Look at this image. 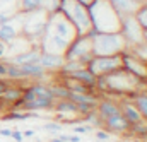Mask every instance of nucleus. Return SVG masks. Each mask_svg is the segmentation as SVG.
<instances>
[{"label": "nucleus", "mask_w": 147, "mask_h": 142, "mask_svg": "<svg viewBox=\"0 0 147 142\" xmlns=\"http://www.w3.org/2000/svg\"><path fill=\"white\" fill-rule=\"evenodd\" d=\"M87 9L92 28L98 33H120L121 16L111 7L108 0H92Z\"/></svg>", "instance_id": "nucleus-1"}, {"label": "nucleus", "mask_w": 147, "mask_h": 142, "mask_svg": "<svg viewBox=\"0 0 147 142\" xmlns=\"http://www.w3.org/2000/svg\"><path fill=\"white\" fill-rule=\"evenodd\" d=\"M57 10L74 26L77 36L87 34V31L92 28L87 5H84L77 0H58Z\"/></svg>", "instance_id": "nucleus-2"}, {"label": "nucleus", "mask_w": 147, "mask_h": 142, "mask_svg": "<svg viewBox=\"0 0 147 142\" xmlns=\"http://www.w3.org/2000/svg\"><path fill=\"white\" fill-rule=\"evenodd\" d=\"M92 43V55L94 57H111L121 55L128 50L121 33H98L91 39Z\"/></svg>", "instance_id": "nucleus-3"}, {"label": "nucleus", "mask_w": 147, "mask_h": 142, "mask_svg": "<svg viewBox=\"0 0 147 142\" xmlns=\"http://www.w3.org/2000/svg\"><path fill=\"white\" fill-rule=\"evenodd\" d=\"M29 89L34 94V101L22 105V111H41V110L50 111V110H53V105L57 99H55L50 86H46L43 82H34L29 86Z\"/></svg>", "instance_id": "nucleus-4"}, {"label": "nucleus", "mask_w": 147, "mask_h": 142, "mask_svg": "<svg viewBox=\"0 0 147 142\" xmlns=\"http://www.w3.org/2000/svg\"><path fill=\"white\" fill-rule=\"evenodd\" d=\"M92 57H94L92 55V43H91V38H87L86 34L75 36L63 53V60H77V62L84 64L86 67Z\"/></svg>", "instance_id": "nucleus-5"}, {"label": "nucleus", "mask_w": 147, "mask_h": 142, "mask_svg": "<svg viewBox=\"0 0 147 142\" xmlns=\"http://www.w3.org/2000/svg\"><path fill=\"white\" fill-rule=\"evenodd\" d=\"M45 31H48V33H53V34H58L62 36L63 39H67L69 43L72 41L74 38L77 36L75 33V29H74V26L58 12V10H55V12H50L48 14V21H46V29Z\"/></svg>", "instance_id": "nucleus-6"}, {"label": "nucleus", "mask_w": 147, "mask_h": 142, "mask_svg": "<svg viewBox=\"0 0 147 142\" xmlns=\"http://www.w3.org/2000/svg\"><path fill=\"white\" fill-rule=\"evenodd\" d=\"M87 69L92 72V75L101 77L108 75L111 72L121 69V55H111V57H92L87 64Z\"/></svg>", "instance_id": "nucleus-7"}, {"label": "nucleus", "mask_w": 147, "mask_h": 142, "mask_svg": "<svg viewBox=\"0 0 147 142\" xmlns=\"http://www.w3.org/2000/svg\"><path fill=\"white\" fill-rule=\"evenodd\" d=\"M120 33H121L128 48H134V46L142 43V28L139 26V22L135 21L134 16H123L121 17Z\"/></svg>", "instance_id": "nucleus-8"}, {"label": "nucleus", "mask_w": 147, "mask_h": 142, "mask_svg": "<svg viewBox=\"0 0 147 142\" xmlns=\"http://www.w3.org/2000/svg\"><path fill=\"white\" fill-rule=\"evenodd\" d=\"M121 67L128 74H132L134 77H137L139 80L144 82V79L147 77V65L144 60H140L139 57H135L134 53H130L128 50H125L121 53Z\"/></svg>", "instance_id": "nucleus-9"}, {"label": "nucleus", "mask_w": 147, "mask_h": 142, "mask_svg": "<svg viewBox=\"0 0 147 142\" xmlns=\"http://www.w3.org/2000/svg\"><path fill=\"white\" fill-rule=\"evenodd\" d=\"M101 127H103L106 132H110V134H123V135H127V132L130 130V123L123 118L121 113L106 118Z\"/></svg>", "instance_id": "nucleus-10"}, {"label": "nucleus", "mask_w": 147, "mask_h": 142, "mask_svg": "<svg viewBox=\"0 0 147 142\" xmlns=\"http://www.w3.org/2000/svg\"><path fill=\"white\" fill-rule=\"evenodd\" d=\"M96 111H98L101 122H105L106 118H110L113 115H118L120 113V101L118 99H113V98H99V103L96 106Z\"/></svg>", "instance_id": "nucleus-11"}, {"label": "nucleus", "mask_w": 147, "mask_h": 142, "mask_svg": "<svg viewBox=\"0 0 147 142\" xmlns=\"http://www.w3.org/2000/svg\"><path fill=\"white\" fill-rule=\"evenodd\" d=\"M63 55H57V53H48V51H41L39 55V65L46 72H58L60 67L63 65Z\"/></svg>", "instance_id": "nucleus-12"}, {"label": "nucleus", "mask_w": 147, "mask_h": 142, "mask_svg": "<svg viewBox=\"0 0 147 142\" xmlns=\"http://www.w3.org/2000/svg\"><path fill=\"white\" fill-rule=\"evenodd\" d=\"M120 113L123 115V118H125L130 125H135V123H139V122L144 120L142 115L139 113V110L135 108V105L132 103V99H127V98H123V99L120 101Z\"/></svg>", "instance_id": "nucleus-13"}, {"label": "nucleus", "mask_w": 147, "mask_h": 142, "mask_svg": "<svg viewBox=\"0 0 147 142\" xmlns=\"http://www.w3.org/2000/svg\"><path fill=\"white\" fill-rule=\"evenodd\" d=\"M39 55H41V50H39V46H36V48H31V50H26V51H21V53L14 55L9 62H12V64H16V65L38 64V62H39Z\"/></svg>", "instance_id": "nucleus-14"}, {"label": "nucleus", "mask_w": 147, "mask_h": 142, "mask_svg": "<svg viewBox=\"0 0 147 142\" xmlns=\"http://www.w3.org/2000/svg\"><path fill=\"white\" fill-rule=\"evenodd\" d=\"M111 7L123 17V16H134L135 10L140 7L139 0H108Z\"/></svg>", "instance_id": "nucleus-15"}, {"label": "nucleus", "mask_w": 147, "mask_h": 142, "mask_svg": "<svg viewBox=\"0 0 147 142\" xmlns=\"http://www.w3.org/2000/svg\"><path fill=\"white\" fill-rule=\"evenodd\" d=\"M62 77H70L74 80H79L80 84H84V86H87V87H91V89H94V86H96V75H92V72L89 70L87 67L79 69V70H74V72H70L69 75H62ZM94 91H96V89H94Z\"/></svg>", "instance_id": "nucleus-16"}, {"label": "nucleus", "mask_w": 147, "mask_h": 142, "mask_svg": "<svg viewBox=\"0 0 147 142\" xmlns=\"http://www.w3.org/2000/svg\"><path fill=\"white\" fill-rule=\"evenodd\" d=\"M22 93H24V87H19V86H7L2 93H0V103H5V105H14L17 103L21 98H22Z\"/></svg>", "instance_id": "nucleus-17"}, {"label": "nucleus", "mask_w": 147, "mask_h": 142, "mask_svg": "<svg viewBox=\"0 0 147 142\" xmlns=\"http://www.w3.org/2000/svg\"><path fill=\"white\" fill-rule=\"evenodd\" d=\"M38 113L36 111H17V110H10L9 113L2 115L3 122H24L29 118H36Z\"/></svg>", "instance_id": "nucleus-18"}, {"label": "nucleus", "mask_w": 147, "mask_h": 142, "mask_svg": "<svg viewBox=\"0 0 147 142\" xmlns=\"http://www.w3.org/2000/svg\"><path fill=\"white\" fill-rule=\"evenodd\" d=\"M17 36H19L17 29H16L10 22L0 26V43H3V45H12V43L17 39Z\"/></svg>", "instance_id": "nucleus-19"}, {"label": "nucleus", "mask_w": 147, "mask_h": 142, "mask_svg": "<svg viewBox=\"0 0 147 142\" xmlns=\"http://www.w3.org/2000/svg\"><path fill=\"white\" fill-rule=\"evenodd\" d=\"M22 72L26 75V79H34V80H41L48 72L45 70L39 64H28V65H21Z\"/></svg>", "instance_id": "nucleus-20"}, {"label": "nucleus", "mask_w": 147, "mask_h": 142, "mask_svg": "<svg viewBox=\"0 0 147 142\" xmlns=\"http://www.w3.org/2000/svg\"><path fill=\"white\" fill-rule=\"evenodd\" d=\"M132 103H134L135 108L139 110V113L142 115V118L147 120V91L146 89H140V91L132 98Z\"/></svg>", "instance_id": "nucleus-21"}, {"label": "nucleus", "mask_w": 147, "mask_h": 142, "mask_svg": "<svg viewBox=\"0 0 147 142\" xmlns=\"http://www.w3.org/2000/svg\"><path fill=\"white\" fill-rule=\"evenodd\" d=\"M53 110L58 111L60 115L70 113V115H77V116H79V113H77V105H75L74 101H70V99H57L55 105H53Z\"/></svg>", "instance_id": "nucleus-22"}, {"label": "nucleus", "mask_w": 147, "mask_h": 142, "mask_svg": "<svg viewBox=\"0 0 147 142\" xmlns=\"http://www.w3.org/2000/svg\"><path fill=\"white\" fill-rule=\"evenodd\" d=\"M43 3H45V0H21L19 12L21 14H31V12L41 10L43 9Z\"/></svg>", "instance_id": "nucleus-23"}, {"label": "nucleus", "mask_w": 147, "mask_h": 142, "mask_svg": "<svg viewBox=\"0 0 147 142\" xmlns=\"http://www.w3.org/2000/svg\"><path fill=\"white\" fill-rule=\"evenodd\" d=\"M7 64V79H12V80H24L26 75L22 72V67L21 65H16L12 62H5Z\"/></svg>", "instance_id": "nucleus-24"}, {"label": "nucleus", "mask_w": 147, "mask_h": 142, "mask_svg": "<svg viewBox=\"0 0 147 142\" xmlns=\"http://www.w3.org/2000/svg\"><path fill=\"white\" fill-rule=\"evenodd\" d=\"M134 17H135V21L139 22V26H140L142 29H147V2L140 3V7L135 10Z\"/></svg>", "instance_id": "nucleus-25"}, {"label": "nucleus", "mask_w": 147, "mask_h": 142, "mask_svg": "<svg viewBox=\"0 0 147 142\" xmlns=\"http://www.w3.org/2000/svg\"><path fill=\"white\" fill-rule=\"evenodd\" d=\"M50 89H51L55 99H69V96H70V91H69L62 82H57V84L50 86Z\"/></svg>", "instance_id": "nucleus-26"}, {"label": "nucleus", "mask_w": 147, "mask_h": 142, "mask_svg": "<svg viewBox=\"0 0 147 142\" xmlns=\"http://www.w3.org/2000/svg\"><path fill=\"white\" fill-rule=\"evenodd\" d=\"M80 118H82V122H86V123H87V125H91L92 128H99V127H101V123H103L96 110H92V111L86 113V115H84V116H80Z\"/></svg>", "instance_id": "nucleus-27"}, {"label": "nucleus", "mask_w": 147, "mask_h": 142, "mask_svg": "<svg viewBox=\"0 0 147 142\" xmlns=\"http://www.w3.org/2000/svg\"><path fill=\"white\" fill-rule=\"evenodd\" d=\"M43 130H48V132H53V134H58L62 130V123L60 122H48L43 125Z\"/></svg>", "instance_id": "nucleus-28"}, {"label": "nucleus", "mask_w": 147, "mask_h": 142, "mask_svg": "<svg viewBox=\"0 0 147 142\" xmlns=\"http://www.w3.org/2000/svg\"><path fill=\"white\" fill-rule=\"evenodd\" d=\"M110 135H111V134H110V132H106L103 127L96 130V141H99V142H106L108 139H110Z\"/></svg>", "instance_id": "nucleus-29"}, {"label": "nucleus", "mask_w": 147, "mask_h": 142, "mask_svg": "<svg viewBox=\"0 0 147 142\" xmlns=\"http://www.w3.org/2000/svg\"><path fill=\"white\" fill-rule=\"evenodd\" d=\"M92 130V127L91 125H74V134H87V132H91Z\"/></svg>", "instance_id": "nucleus-30"}, {"label": "nucleus", "mask_w": 147, "mask_h": 142, "mask_svg": "<svg viewBox=\"0 0 147 142\" xmlns=\"http://www.w3.org/2000/svg\"><path fill=\"white\" fill-rule=\"evenodd\" d=\"M10 139H14L16 142H22V141H24V135H22V132H21V130H12Z\"/></svg>", "instance_id": "nucleus-31"}, {"label": "nucleus", "mask_w": 147, "mask_h": 142, "mask_svg": "<svg viewBox=\"0 0 147 142\" xmlns=\"http://www.w3.org/2000/svg\"><path fill=\"white\" fill-rule=\"evenodd\" d=\"M5 75H7V64L0 62V79H5Z\"/></svg>", "instance_id": "nucleus-32"}, {"label": "nucleus", "mask_w": 147, "mask_h": 142, "mask_svg": "<svg viewBox=\"0 0 147 142\" xmlns=\"http://www.w3.org/2000/svg\"><path fill=\"white\" fill-rule=\"evenodd\" d=\"M22 135H24V139H33V137L36 135V132H34V130H24Z\"/></svg>", "instance_id": "nucleus-33"}, {"label": "nucleus", "mask_w": 147, "mask_h": 142, "mask_svg": "<svg viewBox=\"0 0 147 142\" xmlns=\"http://www.w3.org/2000/svg\"><path fill=\"white\" fill-rule=\"evenodd\" d=\"M0 135L2 137H10L12 135V128H0Z\"/></svg>", "instance_id": "nucleus-34"}, {"label": "nucleus", "mask_w": 147, "mask_h": 142, "mask_svg": "<svg viewBox=\"0 0 147 142\" xmlns=\"http://www.w3.org/2000/svg\"><path fill=\"white\" fill-rule=\"evenodd\" d=\"M69 142H80V135H77V134L69 135Z\"/></svg>", "instance_id": "nucleus-35"}, {"label": "nucleus", "mask_w": 147, "mask_h": 142, "mask_svg": "<svg viewBox=\"0 0 147 142\" xmlns=\"http://www.w3.org/2000/svg\"><path fill=\"white\" fill-rule=\"evenodd\" d=\"M142 43L147 45V29H142Z\"/></svg>", "instance_id": "nucleus-36"}, {"label": "nucleus", "mask_w": 147, "mask_h": 142, "mask_svg": "<svg viewBox=\"0 0 147 142\" xmlns=\"http://www.w3.org/2000/svg\"><path fill=\"white\" fill-rule=\"evenodd\" d=\"M3 55H5V45H3V43H0V58H2Z\"/></svg>", "instance_id": "nucleus-37"}, {"label": "nucleus", "mask_w": 147, "mask_h": 142, "mask_svg": "<svg viewBox=\"0 0 147 142\" xmlns=\"http://www.w3.org/2000/svg\"><path fill=\"white\" fill-rule=\"evenodd\" d=\"M77 2H80V3H84V5H89L92 0H77Z\"/></svg>", "instance_id": "nucleus-38"}, {"label": "nucleus", "mask_w": 147, "mask_h": 142, "mask_svg": "<svg viewBox=\"0 0 147 142\" xmlns=\"http://www.w3.org/2000/svg\"><path fill=\"white\" fill-rule=\"evenodd\" d=\"M142 87H146V91H147V77L144 79V82H142Z\"/></svg>", "instance_id": "nucleus-39"}, {"label": "nucleus", "mask_w": 147, "mask_h": 142, "mask_svg": "<svg viewBox=\"0 0 147 142\" xmlns=\"http://www.w3.org/2000/svg\"><path fill=\"white\" fill-rule=\"evenodd\" d=\"M139 2H140V3H144V2H147V0H139Z\"/></svg>", "instance_id": "nucleus-40"}, {"label": "nucleus", "mask_w": 147, "mask_h": 142, "mask_svg": "<svg viewBox=\"0 0 147 142\" xmlns=\"http://www.w3.org/2000/svg\"><path fill=\"white\" fill-rule=\"evenodd\" d=\"M3 2H9V0H3Z\"/></svg>", "instance_id": "nucleus-41"}, {"label": "nucleus", "mask_w": 147, "mask_h": 142, "mask_svg": "<svg viewBox=\"0 0 147 142\" xmlns=\"http://www.w3.org/2000/svg\"><path fill=\"white\" fill-rule=\"evenodd\" d=\"M146 142H147V137H146Z\"/></svg>", "instance_id": "nucleus-42"}, {"label": "nucleus", "mask_w": 147, "mask_h": 142, "mask_svg": "<svg viewBox=\"0 0 147 142\" xmlns=\"http://www.w3.org/2000/svg\"><path fill=\"white\" fill-rule=\"evenodd\" d=\"M146 65H147V62H146Z\"/></svg>", "instance_id": "nucleus-43"}]
</instances>
